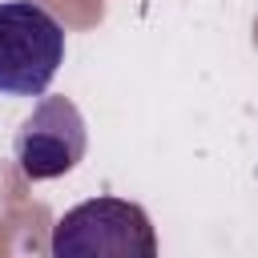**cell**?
<instances>
[{
  "mask_svg": "<svg viewBox=\"0 0 258 258\" xmlns=\"http://www.w3.org/2000/svg\"><path fill=\"white\" fill-rule=\"evenodd\" d=\"M89 145V129L81 109L69 97H40L32 113L20 121L12 153L24 181H52L64 177Z\"/></svg>",
  "mask_w": 258,
  "mask_h": 258,
  "instance_id": "obj_3",
  "label": "cell"
},
{
  "mask_svg": "<svg viewBox=\"0 0 258 258\" xmlns=\"http://www.w3.org/2000/svg\"><path fill=\"white\" fill-rule=\"evenodd\" d=\"M64 64V28L32 0H0V93L40 97Z\"/></svg>",
  "mask_w": 258,
  "mask_h": 258,
  "instance_id": "obj_2",
  "label": "cell"
},
{
  "mask_svg": "<svg viewBox=\"0 0 258 258\" xmlns=\"http://www.w3.org/2000/svg\"><path fill=\"white\" fill-rule=\"evenodd\" d=\"M48 258H157V234L137 202L101 194L56 218Z\"/></svg>",
  "mask_w": 258,
  "mask_h": 258,
  "instance_id": "obj_1",
  "label": "cell"
}]
</instances>
